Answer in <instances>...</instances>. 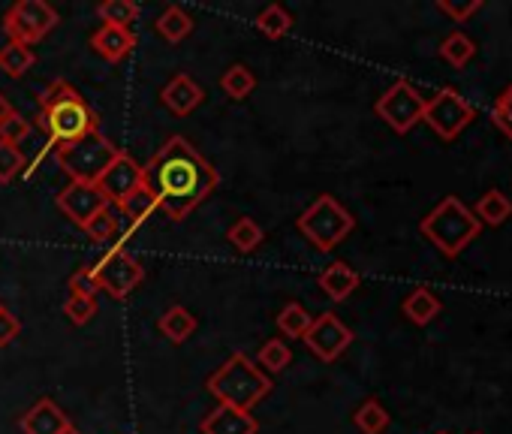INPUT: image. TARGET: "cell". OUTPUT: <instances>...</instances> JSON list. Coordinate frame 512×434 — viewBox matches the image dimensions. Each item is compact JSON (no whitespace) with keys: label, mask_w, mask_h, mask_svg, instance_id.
Instances as JSON below:
<instances>
[{"label":"cell","mask_w":512,"mask_h":434,"mask_svg":"<svg viewBox=\"0 0 512 434\" xmlns=\"http://www.w3.org/2000/svg\"><path fill=\"white\" fill-rule=\"evenodd\" d=\"M142 184L166 217L184 221L217 190L220 175L184 136H169L148 166H142Z\"/></svg>","instance_id":"1"},{"label":"cell","mask_w":512,"mask_h":434,"mask_svg":"<svg viewBox=\"0 0 512 434\" xmlns=\"http://www.w3.org/2000/svg\"><path fill=\"white\" fill-rule=\"evenodd\" d=\"M34 121L46 133L49 145H67L100 130L97 112L67 79H55L40 94V109Z\"/></svg>","instance_id":"2"},{"label":"cell","mask_w":512,"mask_h":434,"mask_svg":"<svg viewBox=\"0 0 512 434\" xmlns=\"http://www.w3.org/2000/svg\"><path fill=\"white\" fill-rule=\"evenodd\" d=\"M205 389L220 401L235 410H247L260 404L272 392V377L256 365L247 353H232L208 380Z\"/></svg>","instance_id":"3"},{"label":"cell","mask_w":512,"mask_h":434,"mask_svg":"<svg viewBox=\"0 0 512 434\" xmlns=\"http://www.w3.org/2000/svg\"><path fill=\"white\" fill-rule=\"evenodd\" d=\"M419 233L449 260H455L470 242L479 239L482 224L476 221V214L458 199V196H446L440 199L419 224Z\"/></svg>","instance_id":"4"},{"label":"cell","mask_w":512,"mask_h":434,"mask_svg":"<svg viewBox=\"0 0 512 434\" xmlns=\"http://www.w3.org/2000/svg\"><path fill=\"white\" fill-rule=\"evenodd\" d=\"M296 227L320 254H329L356 230V217L335 196L323 193L302 211Z\"/></svg>","instance_id":"5"},{"label":"cell","mask_w":512,"mask_h":434,"mask_svg":"<svg viewBox=\"0 0 512 434\" xmlns=\"http://www.w3.org/2000/svg\"><path fill=\"white\" fill-rule=\"evenodd\" d=\"M118 151L121 148L97 130V133H88V136H82L76 142L58 145L55 160L70 175V181H91V184H97V178L118 157Z\"/></svg>","instance_id":"6"},{"label":"cell","mask_w":512,"mask_h":434,"mask_svg":"<svg viewBox=\"0 0 512 434\" xmlns=\"http://www.w3.org/2000/svg\"><path fill=\"white\" fill-rule=\"evenodd\" d=\"M58 22V10L46 4V0H19L4 16V34L10 37V43L31 49L40 40H46L58 28Z\"/></svg>","instance_id":"7"},{"label":"cell","mask_w":512,"mask_h":434,"mask_svg":"<svg viewBox=\"0 0 512 434\" xmlns=\"http://www.w3.org/2000/svg\"><path fill=\"white\" fill-rule=\"evenodd\" d=\"M91 275H94L97 287H100L103 293H109L112 299H118V302L127 299V296L145 281L142 263H139L133 254H127L121 245L112 248L100 263H94V266H91Z\"/></svg>","instance_id":"8"},{"label":"cell","mask_w":512,"mask_h":434,"mask_svg":"<svg viewBox=\"0 0 512 434\" xmlns=\"http://www.w3.org/2000/svg\"><path fill=\"white\" fill-rule=\"evenodd\" d=\"M422 121L440 136V139H458L461 130L476 121V109L455 91V88H440L431 100H425V115Z\"/></svg>","instance_id":"9"},{"label":"cell","mask_w":512,"mask_h":434,"mask_svg":"<svg viewBox=\"0 0 512 434\" xmlns=\"http://www.w3.org/2000/svg\"><path fill=\"white\" fill-rule=\"evenodd\" d=\"M374 112L398 136H404V133H410L422 121V115H425V97L407 79H398L389 91H383V97H377Z\"/></svg>","instance_id":"10"},{"label":"cell","mask_w":512,"mask_h":434,"mask_svg":"<svg viewBox=\"0 0 512 434\" xmlns=\"http://www.w3.org/2000/svg\"><path fill=\"white\" fill-rule=\"evenodd\" d=\"M302 341L320 362H335L353 344V329L347 323H341L338 314H320V317H314V323Z\"/></svg>","instance_id":"11"},{"label":"cell","mask_w":512,"mask_h":434,"mask_svg":"<svg viewBox=\"0 0 512 434\" xmlns=\"http://www.w3.org/2000/svg\"><path fill=\"white\" fill-rule=\"evenodd\" d=\"M58 208L64 211V217H70V221L82 230L94 214H100L103 208H109V199L100 193L97 184L91 181H70L61 193H58Z\"/></svg>","instance_id":"12"},{"label":"cell","mask_w":512,"mask_h":434,"mask_svg":"<svg viewBox=\"0 0 512 434\" xmlns=\"http://www.w3.org/2000/svg\"><path fill=\"white\" fill-rule=\"evenodd\" d=\"M142 184V166L136 163L133 154L127 151H118V157L106 166V172L97 178V187L100 193L109 199L112 208H118L136 187Z\"/></svg>","instance_id":"13"},{"label":"cell","mask_w":512,"mask_h":434,"mask_svg":"<svg viewBox=\"0 0 512 434\" xmlns=\"http://www.w3.org/2000/svg\"><path fill=\"white\" fill-rule=\"evenodd\" d=\"M70 416L52 401V398H40L37 404H31L22 419H19V428L25 434H64L70 428Z\"/></svg>","instance_id":"14"},{"label":"cell","mask_w":512,"mask_h":434,"mask_svg":"<svg viewBox=\"0 0 512 434\" xmlns=\"http://www.w3.org/2000/svg\"><path fill=\"white\" fill-rule=\"evenodd\" d=\"M199 431L202 434H256V431H260V422H256L247 410L217 404L214 410H208L202 416Z\"/></svg>","instance_id":"15"},{"label":"cell","mask_w":512,"mask_h":434,"mask_svg":"<svg viewBox=\"0 0 512 434\" xmlns=\"http://www.w3.org/2000/svg\"><path fill=\"white\" fill-rule=\"evenodd\" d=\"M139 37L130 28H112V25H100L91 34V49L109 61V64H121L124 58H130V52L136 49Z\"/></svg>","instance_id":"16"},{"label":"cell","mask_w":512,"mask_h":434,"mask_svg":"<svg viewBox=\"0 0 512 434\" xmlns=\"http://www.w3.org/2000/svg\"><path fill=\"white\" fill-rule=\"evenodd\" d=\"M160 100H163V106H166L172 115L184 118V115H190L193 109L202 106L205 91H202V85H196L187 73H178V76H172V82L163 88Z\"/></svg>","instance_id":"17"},{"label":"cell","mask_w":512,"mask_h":434,"mask_svg":"<svg viewBox=\"0 0 512 434\" xmlns=\"http://www.w3.org/2000/svg\"><path fill=\"white\" fill-rule=\"evenodd\" d=\"M317 284H320V290H323L332 302H344V299H350V296L359 290L362 278H359V272H356L353 266H347V263H332V266H326V269L320 272Z\"/></svg>","instance_id":"18"},{"label":"cell","mask_w":512,"mask_h":434,"mask_svg":"<svg viewBox=\"0 0 512 434\" xmlns=\"http://www.w3.org/2000/svg\"><path fill=\"white\" fill-rule=\"evenodd\" d=\"M157 329L172 341V344H184L193 332H196V317L184 308V305H172L160 314Z\"/></svg>","instance_id":"19"},{"label":"cell","mask_w":512,"mask_h":434,"mask_svg":"<svg viewBox=\"0 0 512 434\" xmlns=\"http://www.w3.org/2000/svg\"><path fill=\"white\" fill-rule=\"evenodd\" d=\"M440 299L428 290V287H416L407 299H404V305H401V311L407 314V320L410 323H416V326H428L437 314H440Z\"/></svg>","instance_id":"20"},{"label":"cell","mask_w":512,"mask_h":434,"mask_svg":"<svg viewBox=\"0 0 512 434\" xmlns=\"http://www.w3.org/2000/svg\"><path fill=\"white\" fill-rule=\"evenodd\" d=\"M476 221L479 224H488V227H500L512 217V199L500 190H488L482 193V199L476 202Z\"/></svg>","instance_id":"21"},{"label":"cell","mask_w":512,"mask_h":434,"mask_svg":"<svg viewBox=\"0 0 512 434\" xmlns=\"http://www.w3.org/2000/svg\"><path fill=\"white\" fill-rule=\"evenodd\" d=\"M154 31L166 40V43H181V40H187L190 37V31H193V19L181 10V7H166L160 16H157V22H154Z\"/></svg>","instance_id":"22"},{"label":"cell","mask_w":512,"mask_h":434,"mask_svg":"<svg viewBox=\"0 0 512 434\" xmlns=\"http://www.w3.org/2000/svg\"><path fill=\"white\" fill-rule=\"evenodd\" d=\"M226 242L238 254H253L263 245V227L253 221V217H238V221L226 230Z\"/></svg>","instance_id":"23"},{"label":"cell","mask_w":512,"mask_h":434,"mask_svg":"<svg viewBox=\"0 0 512 434\" xmlns=\"http://www.w3.org/2000/svg\"><path fill=\"white\" fill-rule=\"evenodd\" d=\"M118 211L127 217V224H130V227H139V224H145L148 217L157 211V199L151 196V190H148L145 184H139V187L118 205Z\"/></svg>","instance_id":"24"},{"label":"cell","mask_w":512,"mask_h":434,"mask_svg":"<svg viewBox=\"0 0 512 434\" xmlns=\"http://www.w3.org/2000/svg\"><path fill=\"white\" fill-rule=\"evenodd\" d=\"M389 410L377 401V398H368L356 407L353 413V425L362 431V434H383L389 428Z\"/></svg>","instance_id":"25"},{"label":"cell","mask_w":512,"mask_h":434,"mask_svg":"<svg viewBox=\"0 0 512 434\" xmlns=\"http://www.w3.org/2000/svg\"><path fill=\"white\" fill-rule=\"evenodd\" d=\"M34 64H37V55L28 46H19V43L7 40L4 49H0V70H4L7 76H13V79H22Z\"/></svg>","instance_id":"26"},{"label":"cell","mask_w":512,"mask_h":434,"mask_svg":"<svg viewBox=\"0 0 512 434\" xmlns=\"http://www.w3.org/2000/svg\"><path fill=\"white\" fill-rule=\"evenodd\" d=\"M256 31L269 40H284L290 31H293V16L281 7V4H272L266 7L260 16H256Z\"/></svg>","instance_id":"27"},{"label":"cell","mask_w":512,"mask_h":434,"mask_svg":"<svg viewBox=\"0 0 512 434\" xmlns=\"http://www.w3.org/2000/svg\"><path fill=\"white\" fill-rule=\"evenodd\" d=\"M97 16L103 19V25L130 28L142 16V7L136 4V0H106V4L97 7Z\"/></svg>","instance_id":"28"},{"label":"cell","mask_w":512,"mask_h":434,"mask_svg":"<svg viewBox=\"0 0 512 434\" xmlns=\"http://www.w3.org/2000/svg\"><path fill=\"white\" fill-rule=\"evenodd\" d=\"M473 55H476V43H473L467 34H461V31L449 34V37L440 43V58H443L449 67H455V70L467 67V64L473 61Z\"/></svg>","instance_id":"29"},{"label":"cell","mask_w":512,"mask_h":434,"mask_svg":"<svg viewBox=\"0 0 512 434\" xmlns=\"http://www.w3.org/2000/svg\"><path fill=\"white\" fill-rule=\"evenodd\" d=\"M220 88L226 91V97H229V100H244V97H250V94H253V88H256V76H253V70H247L244 64H232V67L223 73Z\"/></svg>","instance_id":"30"},{"label":"cell","mask_w":512,"mask_h":434,"mask_svg":"<svg viewBox=\"0 0 512 434\" xmlns=\"http://www.w3.org/2000/svg\"><path fill=\"white\" fill-rule=\"evenodd\" d=\"M311 323H314V317H311L308 308L299 305V302L284 305V311L278 314V329H281V335H287V338H305L308 329H311Z\"/></svg>","instance_id":"31"},{"label":"cell","mask_w":512,"mask_h":434,"mask_svg":"<svg viewBox=\"0 0 512 434\" xmlns=\"http://www.w3.org/2000/svg\"><path fill=\"white\" fill-rule=\"evenodd\" d=\"M290 362H293V353H290V347L281 338L266 341L260 347V353H256V365H260L266 374H281Z\"/></svg>","instance_id":"32"},{"label":"cell","mask_w":512,"mask_h":434,"mask_svg":"<svg viewBox=\"0 0 512 434\" xmlns=\"http://www.w3.org/2000/svg\"><path fill=\"white\" fill-rule=\"evenodd\" d=\"M118 227H121V224H118V214H115V208L109 205V208H103L100 214L91 217V221L82 227V233H85L91 242H100V245H103V242H112V239H115Z\"/></svg>","instance_id":"33"},{"label":"cell","mask_w":512,"mask_h":434,"mask_svg":"<svg viewBox=\"0 0 512 434\" xmlns=\"http://www.w3.org/2000/svg\"><path fill=\"white\" fill-rule=\"evenodd\" d=\"M28 166V157L19 145L0 142V184H10L16 175H22Z\"/></svg>","instance_id":"34"},{"label":"cell","mask_w":512,"mask_h":434,"mask_svg":"<svg viewBox=\"0 0 512 434\" xmlns=\"http://www.w3.org/2000/svg\"><path fill=\"white\" fill-rule=\"evenodd\" d=\"M31 133H34V124H31L22 112H13V115L4 121V127H0V142L22 145Z\"/></svg>","instance_id":"35"},{"label":"cell","mask_w":512,"mask_h":434,"mask_svg":"<svg viewBox=\"0 0 512 434\" xmlns=\"http://www.w3.org/2000/svg\"><path fill=\"white\" fill-rule=\"evenodd\" d=\"M491 118H494V124L503 130V136L512 139V85H506V88L497 94V103H494V109H491Z\"/></svg>","instance_id":"36"},{"label":"cell","mask_w":512,"mask_h":434,"mask_svg":"<svg viewBox=\"0 0 512 434\" xmlns=\"http://www.w3.org/2000/svg\"><path fill=\"white\" fill-rule=\"evenodd\" d=\"M64 314L70 323L76 326H85L94 314H97V299H85V296H70L64 302Z\"/></svg>","instance_id":"37"},{"label":"cell","mask_w":512,"mask_h":434,"mask_svg":"<svg viewBox=\"0 0 512 434\" xmlns=\"http://www.w3.org/2000/svg\"><path fill=\"white\" fill-rule=\"evenodd\" d=\"M70 296H85V299H97V293H100V287H97V281H94V275H91V269H76L73 275H70Z\"/></svg>","instance_id":"38"},{"label":"cell","mask_w":512,"mask_h":434,"mask_svg":"<svg viewBox=\"0 0 512 434\" xmlns=\"http://www.w3.org/2000/svg\"><path fill=\"white\" fill-rule=\"evenodd\" d=\"M437 10L440 13H446L452 22H467L473 13H479L482 10V0H470V4H452V0H440V4H437Z\"/></svg>","instance_id":"39"},{"label":"cell","mask_w":512,"mask_h":434,"mask_svg":"<svg viewBox=\"0 0 512 434\" xmlns=\"http://www.w3.org/2000/svg\"><path fill=\"white\" fill-rule=\"evenodd\" d=\"M19 332H22L19 317H16L13 311H7V308H0V347L13 344V341L19 338Z\"/></svg>","instance_id":"40"},{"label":"cell","mask_w":512,"mask_h":434,"mask_svg":"<svg viewBox=\"0 0 512 434\" xmlns=\"http://www.w3.org/2000/svg\"><path fill=\"white\" fill-rule=\"evenodd\" d=\"M13 112H16V109H13V103H10V100H7L4 94H0V127H4V121H7V118H10Z\"/></svg>","instance_id":"41"},{"label":"cell","mask_w":512,"mask_h":434,"mask_svg":"<svg viewBox=\"0 0 512 434\" xmlns=\"http://www.w3.org/2000/svg\"><path fill=\"white\" fill-rule=\"evenodd\" d=\"M64 434H82V431H79V428H76V425H70V428H67V431H64Z\"/></svg>","instance_id":"42"},{"label":"cell","mask_w":512,"mask_h":434,"mask_svg":"<svg viewBox=\"0 0 512 434\" xmlns=\"http://www.w3.org/2000/svg\"><path fill=\"white\" fill-rule=\"evenodd\" d=\"M437 434H449V431H437Z\"/></svg>","instance_id":"43"},{"label":"cell","mask_w":512,"mask_h":434,"mask_svg":"<svg viewBox=\"0 0 512 434\" xmlns=\"http://www.w3.org/2000/svg\"><path fill=\"white\" fill-rule=\"evenodd\" d=\"M473 434H482V431H473Z\"/></svg>","instance_id":"44"},{"label":"cell","mask_w":512,"mask_h":434,"mask_svg":"<svg viewBox=\"0 0 512 434\" xmlns=\"http://www.w3.org/2000/svg\"><path fill=\"white\" fill-rule=\"evenodd\" d=\"M0 308H4V305H0Z\"/></svg>","instance_id":"45"}]
</instances>
